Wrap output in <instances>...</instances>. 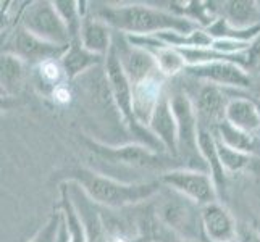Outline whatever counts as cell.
Wrapping results in <instances>:
<instances>
[{"label": "cell", "instance_id": "6da1fadb", "mask_svg": "<svg viewBox=\"0 0 260 242\" xmlns=\"http://www.w3.org/2000/svg\"><path fill=\"white\" fill-rule=\"evenodd\" d=\"M71 83H73L79 103L97 123V136L92 139L102 142V136L107 134V146H123L133 142L123 115L113 98L105 63L89 70L87 73Z\"/></svg>", "mask_w": 260, "mask_h": 242}, {"label": "cell", "instance_id": "7a4b0ae2", "mask_svg": "<svg viewBox=\"0 0 260 242\" xmlns=\"http://www.w3.org/2000/svg\"><path fill=\"white\" fill-rule=\"evenodd\" d=\"M91 13L113 31L126 36H152L162 31L189 34L201 28L189 18L146 4H91Z\"/></svg>", "mask_w": 260, "mask_h": 242}, {"label": "cell", "instance_id": "3957f363", "mask_svg": "<svg viewBox=\"0 0 260 242\" xmlns=\"http://www.w3.org/2000/svg\"><path fill=\"white\" fill-rule=\"evenodd\" d=\"M63 181L78 183L97 205L112 210L139 205L158 195L164 189L160 179H152V181L144 183H123L120 179L105 176L86 166L67 169Z\"/></svg>", "mask_w": 260, "mask_h": 242}, {"label": "cell", "instance_id": "277c9868", "mask_svg": "<svg viewBox=\"0 0 260 242\" xmlns=\"http://www.w3.org/2000/svg\"><path fill=\"white\" fill-rule=\"evenodd\" d=\"M81 142L91 152L101 165H110L113 169H126L138 173H158L162 176L167 171L176 168H186L179 158L170 154H160L138 142H129L123 146H107L92 139L91 136L81 134Z\"/></svg>", "mask_w": 260, "mask_h": 242}, {"label": "cell", "instance_id": "5b68a950", "mask_svg": "<svg viewBox=\"0 0 260 242\" xmlns=\"http://www.w3.org/2000/svg\"><path fill=\"white\" fill-rule=\"evenodd\" d=\"M158 195L160 202L157 203L155 213L160 225L179 237L202 242L204 228L199 205L165 186Z\"/></svg>", "mask_w": 260, "mask_h": 242}, {"label": "cell", "instance_id": "8992f818", "mask_svg": "<svg viewBox=\"0 0 260 242\" xmlns=\"http://www.w3.org/2000/svg\"><path fill=\"white\" fill-rule=\"evenodd\" d=\"M170 100L178 123V158L186 168L209 173L199 150V120L192 100L184 89H178L173 94L170 92Z\"/></svg>", "mask_w": 260, "mask_h": 242}, {"label": "cell", "instance_id": "52a82bcc", "mask_svg": "<svg viewBox=\"0 0 260 242\" xmlns=\"http://www.w3.org/2000/svg\"><path fill=\"white\" fill-rule=\"evenodd\" d=\"M192 84L191 89H184V92L189 95L192 100L194 110L197 113L199 126L215 131L220 124L225 121V113L228 102L233 97L243 94V91H231V89H223L204 81H197L186 76Z\"/></svg>", "mask_w": 260, "mask_h": 242}, {"label": "cell", "instance_id": "ba28073f", "mask_svg": "<svg viewBox=\"0 0 260 242\" xmlns=\"http://www.w3.org/2000/svg\"><path fill=\"white\" fill-rule=\"evenodd\" d=\"M20 20L23 28L38 38L58 46H70V31L53 7V2L38 0L28 4V7L23 8Z\"/></svg>", "mask_w": 260, "mask_h": 242}, {"label": "cell", "instance_id": "9c48e42d", "mask_svg": "<svg viewBox=\"0 0 260 242\" xmlns=\"http://www.w3.org/2000/svg\"><path fill=\"white\" fill-rule=\"evenodd\" d=\"M68 50V46H58V44L47 42L38 36L26 31L21 24H18L13 32L8 36L2 53H10V55L20 58L28 66H39L44 61L49 60H61Z\"/></svg>", "mask_w": 260, "mask_h": 242}, {"label": "cell", "instance_id": "30bf717a", "mask_svg": "<svg viewBox=\"0 0 260 242\" xmlns=\"http://www.w3.org/2000/svg\"><path fill=\"white\" fill-rule=\"evenodd\" d=\"M160 181L165 187H170L175 192L184 195L186 199L192 200L199 207L209 205L220 200L212 176L207 171L191 168H176L160 176Z\"/></svg>", "mask_w": 260, "mask_h": 242}, {"label": "cell", "instance_id": "8fae6325", "mask_svg": "<svg viewBox=\"0 0 260 242\" xmlns=\"http://www.w3.org/2000/svg\"><path fill=\"white\" fill-rule=\"evenodd\" d=\"M113 49L124 75L133 86L160 73L154 55L149 50L131 44L126 34L113 31Z\"/></svg>", "mask_w": 260, "mask_h": 242}, {"label": "cell", "instance_id": "7c38bea8", "mask_svg": "<svg viewBox=\"0 0 260 242\" xmlns=\"http://www.w3.org/2000/svg\"><path fill=\"white\" fill-rule=\"evenodd\" d=\"M184 76H189L197 81L210 83L231 91H249L254 84V79L247 71L231 61H217V63L187 66Z\"/></svg>", "mask_w": 260, "mask_h": 242}, {"label": "cell", "instance_id": "4fadbf2b", "mask_svg": "<svg viewBox=\"0 0 260 242\" xmlns=\"http://www.w3.org/2000/svg\"><path fill=\"white\" fill-rule=\"evenodd\" d=\"M63 183H67L68 186L71 202L75 205V210L79 220L84 225L87 242H109L110 234L109 229H107V223L101 210V205H97L78 183L75 181H63Z\"/></svg>", "mask_w": 260, "mask_h": 242}, {"label": "cell", "instance_id": "5bb4252c", "mask_svg": "<svg viewBox=\"0 0 260 242\" xmlns=\"http://www.w3.org/2000/svg\"><path fill=\"white\" fill-rule=\"evenodd\" d=\"M165 81L167 78L162 73H157L133 86V113L136 121L142 126L149 128L152 115L167 89Z\"/></svg>", "mask_w": 260, "mask_h": 242}, {"label": "cell", "instance_id": "9a60e30c", "mask_svg": "<svg viewBox=\"0 0 260 242\" xmlns=\"http://www.w3.org/2000/svg\"><path fill=\"white\" fill-rule=\"evenodd\" d=\"M201 215H202L204 240L235 242L238 223L221 202L204 205V207H201Z\"/></svg>", "mask_w": 260, "mask_h": 242}, {"label": "cell", "instance_id": "2e32d148", "mask_svg": "<svg viewBox=\"0 0 260 242\" xmlns=\"http://www.w3.org/2000/svg\"><path fill=\"white\" fill-rule=\"evenodd\" d=\"M149 129L154 136L160 141L167 154L178 158V123L172 109V100H170V92H165L160 97V102L152 115L149 123Z\"/></svg>", "mask_w": 260, "mask_h": 242}, {"label": "cell", "instance_id": "e0dca14e", "mask_svg": "<svg viewBox=\"0 0 260 242\" xmlns=\"http://www.w3.org/2000/svg\"><path fill=\"white\" fill-rule=\"evenodd\" d=\"M79 41L86 50L95 53V55L107 57V53L113 46V29L89 10V13L83 18Z\"/></svg>", "mask_w": 260, "mask_h": 242}, {"label": "cell", "instance_id": "ac0fdd59", "mask_svg": "<svg viewBox=\"0 0 260 242\" xmlns=\"http://www.w3.org/2000/svg\"><path fill=\"white\" fill-rule=\"evenodd\" d=\"M225 121L241 131L260 134V105L246 95L233 97L226 107Z\"/></svg>", "mask_w": 260, "mask_h": 242}, {"label": "cell", "instance_id": "d6986e66", "mask_svg": "<svg viewBox=\"0 0 260 242\" xmlns=\"http://www.w3.org/2000/svg\"><path fill=\"white\" fill-rule=\"evenodd\" d=\"M199 150L201 155L207 165L209 175L212 176L215 186H217L218 195L223 197L226 191V169L223 166L220 155H218V149H217V139H215V132L199 126Z\"/></svg>", "mask_w": 260, "mask_h": 242}, {"label": "cell", "instance_id": "ffe728a7", "mask_svg": "<svg viewBox=\"0 0 260 242\" xmlns=\"http://www.w3.org/2000/svg\"><path fill=\"white\" fill-rule=\"evenodd\" d=\"M61 66L65 70V75L68 81H75L79 76L87 73L89 70H92L99 65L105 63V57L95 55V53L89 52L83 47V44L79 39H73L70 42L68 50L65 55L61 57Z\"/></svg>", "mask_w": 260, "mask_h": 242}, {"label": "cell", "instance_id": "44dd1931", "mask_svg": "<svg viewBox=\"0 0 260 242\" xmlns=\"http://www.w3.org/2000/svg\"><path fill=\"white\" fill-rule=\"evenodd\" d=\"M220 16L235 29H249L260 24V5L254 0L220 2Z\"/></svg>", "mask_w": 260, "mask_h": 242}, {"label": "cell", "instance_id": "7402d4cb", "mask_svg": "<svg viewBox=\"0 0 260 242\" xmlns=\"http://www.w3.org/2000/svg\"><path fill=\"white\" fill-rule=\"evenodd\" d=\"M213 132L228 147L260 158V134L241 131L235 126H231L228 121H223Z\"/></svg>", "mask_w": 260, "mask_h": 242}, {"label": "cell", "instance_id": "603a6c76", "mask_svg": "<svg viewBox=\"0 0 260 242\" xmlns=\"http://www.w3.org/2000/svg\"><path fill=\"white\" fill-rule=\"evenodd\" d=\"M152 36H155L165 46L173 49H205V47H212L213 44V38L204 28H197L189 34L176 32V31H162Z\"/></svg>", "mask_w": 260, "mask_h": 242}, {"label": "cell", "instance_id": "cb8c5ba5", "mask_svg": "<svg viewBox=\"0 0 260 242\" xmlns=\"http://www.w3.org/2000/svg\"><path fill=\"white\" fill-rule=\"evenodd\" d=\"M26 66L28 65L20 58L10 55V53H2V63H0V68H2V73H0L2 92L5 94L20 92L26 76Z\"/></svg>", "mask_w": 260, "mask_h": 242}, {"label": "cell", "instance_id": "d4e9b609", "mask_svg": "<svg viewBox=\"0 0 260 242\" xmlns=\"http://www.w3.org/2000/svg\"><path fill=\"white\" fill-rule=\"evenodd\" d=\"M34 76L36 84L41 89V92H44L46 95H52V92L58 86L63 84V81H68L60 60H49L41 63L39 66H36Z\"/></svg>", "mask_w": 260, "mask_h": 242}, {"label": "cell", "instance_id": "484cf974", "mask_svg": "<svg viewBox=\"0 0 260 242\" xmlns=\"http://www.w3.org/2000/svg\"><path fill=\"white\" fill-rule=\"evenodd\" d=\"M60 212L63 213L70 242H87V234H86L84 225L81 223V220H79L78 213L75 210V205H73V202H71L67 183L60 184Z\"/></svg>", "mask_w": 260, "mask_h": 242}, {"label": "cell", "instance_id": "4316f807", "mask_svg": "<svg viewBox=\"0 0 260 242\" xmlns=\"http://www.w3.org/2000/svg\"><path fill=\"white\" fill-rule=\"evenodd\" d=\"M149 52L154 55V58L157 61V66H158V71L165 78H175L178 75H183L184 70L187 68L186 60L178 49L162 46V47L152 49Z\"/></svg>", "mask_w": 260, "mask_h": 242}, {"label": "cell", "instance_id": "83f0119b", "mask_svg": "<svg viewBox=\"0 0 260 242\" xmlns=\"http://www.w3.org/2000/svg\"><path fill=\"white\" fill-rule=\"evenodd\" d=\"M215 139H217V149H218L220 160H221L223 166H225L226 173L244 171V169L252 165V161L257 158V157L247 155V154H243V152H239V150L228 147L226 144H223L217 136H215Z\"/></svg>", "mask_w": 260, "mask_h": 242}, {"label": "cell", "instance_id": "f1b7e54d", "mask_svg": "<svg viewBox=\"0 0 260 242\" xmlns=\"http://www.w3.org/2000/svg\"><path fill=\"white\" fill-rule=\"evenodd\" d=\"M53 7H55V10L61 16L63 23L67 24L70 36H71V41L79 39L83 16L79 13L78 2H75V0H55V2H53Z\"/></svg>", "mask_w": 260, "mask_h": 242}, {"label": "cell", "instance_id": "f546056e", "mask_svg": "<svg viewBox=\"0 0 260 242\" xmlns=\"http://www.w3.org/2000/svg\"><path fill=\"white\" fill-rule=\"evenodd\" d=\"M60 226H61V212L52 213V217L47 220L46 225L38 231V234L29 242H58Z\"/></svg>", "mask_w": 260, "mask_h": 242}, {"label": "cell", "instance_id": "4dcf8cb0", "mask_svg": "<svg viewBox=\"0 0 260 242\" xmlns=\"http://www.w3.org/2000/svg\"><path fill=\"white\" fill-rule=\"evenodd\" d=\"M152 239H154L155 242H199V240H189V239L179 237L178 234H175V232L167 229L164 225H160L158 221L154 226V234H152Z\"/></svg>", "mask_w": 260, "mask_h": 242}, {"label": "cell", "instance_id": "1f68e13d", "mask_svg": "<svg viewBox=\"0 0 260 242\" xmlns=\"http://www.w3.org/2000/svg\"><path fill=\"white\" fill-rule=\"evenodd\" d=\"M235 242H260V232L247 223H238Z\"/></svg>", "mask_w": 260, "mask_h": 242}, {"label": "cell", "instance_id": "d6a6232c", "mask_svg": "<svg viewBox=\"0 0 260 242\" xmlns=\"http://www.w3.org/2000/svg\"><path fill=\"white\" fill-rule=\"evenodd\" d=\"M52 98H53V102H57V103H60V105H65V103H68L70 100H71V97H73V92H71V89L70 87H67V86H58L55 91L52 92V95H50Z\"/></svg>", "mask_w": 260, "mask_h": 242}, {"label": "cell", "instance_id": "836d02e7", "mask_svg": "<svg viewBox=\"0 0 260 242\" xmlns=\"http://www.w3.org/2000/svg\"><path fill=\"white\" fill-rule=\"evenodd\" d=\"M58 242H70V236H68V229H67V223H65V218H63V213H61V226H60Z\"/></svg>", "mask_w": 260, "mask_h": 242}, {"label": "cell", "instance_id": "e575fe53", "mask_svg": "<svg viewBox=\"0 0 260 242\" xmlns=\"http://www.w3.org/2000/svg\"><path fill=\"white\" fill-rule=\"evenodd\" d=\"M109 242H129V239H126L124 236H115V237H110Z\"/></svg>", "mask_w": 260, "mask_h": 242}, {"label": "cell", "instance_id": "d590c367", "mask_svg": "<svg viewBox=\"0 0 260 242\" xmlns=\"http://www.w3.org/2000/svg\"><path fill=\"white\" fill-rule=\"evenodd\" d=\"M142 242H155V240L152 239V237H147V239H144V240H142Z\"/></svg>", "mask_w": 260, "mask_h": 242}, {"label": "cell", "instance_id": "8d00e7d4", "mask_svg": "<svg viewBox=\"0 0 260 242\" xmlns=\"http://www.w3.org/2000/svg\"><path fill=\"white\" fill-rule=\"evenodd\" d=\"M204 242H207V240H204Z\"/></svg>", "mask_w": 260, "mask_h": 242}]
</instances>
